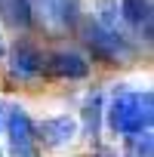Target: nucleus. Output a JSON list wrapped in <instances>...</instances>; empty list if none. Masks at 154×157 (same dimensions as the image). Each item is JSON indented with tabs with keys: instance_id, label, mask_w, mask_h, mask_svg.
<instances>
[{
	"instance_id": "f257e3e1",
	"label": "nucleus",
	"mask_w": 154,
	"mask_h": 157,
	"mask_svg": "<svg viewBox=\"0 0 154 157\" xmlns=\"http://www.w3.org/2000/svg\"><path fill=\"white\" fill-rule=\"evenodd\" d=\"M108 126L120 136L148 132L154 120V96L151 90H123L108 105Z\"/></svg>"
},
{
	"instance_id": "f03ea898",
	"label": "nucleus",
	"mask_w": 154,
	"mask_h": 157,
	"mask_svg": "<svg viewBox=\"0 0 154 157\" xmlns=\"http://www.w3.org/2000/svg\"><path fill=\"white\" fill-rule=\"evenodd\" d=\"M6 139H10V151L13 157H40V139H37V129L28 117V111L22 105H13L6 111Z\"/></svg>"
},
{
	"instance_id": "7ed1b4c3",
	"label": "nucleus",
	"mask_w": 154,
	"mask_h": 157,
	"mask_svg": "<svg viewBox=\"0 0 154 157\" xmlns=\"http://www.w3.org/2000/svg\"><path fill=\"white\" fill-rule=\"evenodd\" d=\"M83 43L93 49L96 59H105V62H126L133 56V46L126 43V37L117 34V31L102 28L96 19L83 25Z\"/></svg>"
},
{
	"instance_id": "20e7f679",
	"label": "nucleus",
	"mask_w": 154,
	"mask_h": 157,
	"mask_svg": "<svg viewBox=\"0 0 154 157\" xmlns=\"http://www.w3.org/2000/svg\"><path fill=\"white\" fill-rule=\"evenodd\" d=\"M43 71L52 77H62V80H83L90 74V62L80 52H71V49H56L43 59Z\"/></svg>"
},
{
	"instance_id": "39448f33",
	"label": "nucleus",
	"mask_w": 154,
	"mask_h": 157,
	"mask_svg": "<svg viewBox=\"0 0 154 157\" xmlns=\"http://www.w3.org/2000/svg\"><path fill=\"white\" fill-rule=\"evenodd\" d=\"M49 31H68L77 22V0H31Z\"/></svg>"
},
{
	"instance_id": "423d86ee",
	"label": "nucleus",
	"mask_w": 154,
	"mask_h": 157,
	"mask_svg": "<svg viewBox=\"0 0 154 157\" xmlns=\"http://www.w3.org/2000/svg\"><path fill=\"white\" fill-rule=\"evenodd\" d=\"M120 19L139 31L145 40H151V22H154V6H151V0H120Z\"/></svg>"
},
{
	"instance_id": "0eeeda50",
	"label": "nucleus",
	"mask_w": 154,
	"mask_h": 157,
	"mask_svg": "<svg viewBox=\"0 0 154 157\" xmlns=\"http://www.w3.org/2000/svg\"><path fill=\"white\" fill-rule=\"evenodd\" d=\"M10 71L22 80H31L43 71V56L31 46V43H16L10 49Z\"/></svg>"
},
{
	"instance_id": "6e6552de",
	"label": "nucleus",
	"mask_w": 154,
	"mask_h": 157,
	"mask_svg": "<svg viewBox=\"0 0 154 157\" xmlns=\"http://www.w3.org/2000/svg\"><path fill=\"white\" fill-rule=\"evenodd\" d=\"M34 129H37V139H43V145H52V148H62V145H68L77 136V123L71 117H65V114L62 117H49V120H43Z\"/></svg>"
},
{
	"instance_id": "1a4fd4ad",
	"label": "nucleus",
	"mask_w": 154,
	"mask_h": 157,
	"mask_svg": "<svg viewBox=\"0 0 154 157\" xmlns=\"http://www.w3.org/2000/svg\"><path fill=\"white\" fill-rule=\"evenodd\" d=\"M96 22L102 28L120 34V6H117V0H99V19Z\"/></svg>"
},
{
	"instance_id": "9d476101",
	"label": "nucleus",
	"mask_w": 154,
	"mask_h": 157,
	"mask_svg": "<svg viewBox=\"0 0 154 157\" xmlns=\"http://www.w3.org/2000/svg\"><path fill=\"white\" fill-rule=\"evenodd\" d=\"M99 111H102V99L93 96V99L87 102V114H83V117H87V129H90L93 136L99 132Z\"/></svg>"
},
{
	"instance_id": "9b49d317",
	"label": "nucleus",
	"mask_w": 154,
	"mask_h": 157,
	"mask_svg": "<svg viewBox=\"0 0 154 157\" xmlns=\"http://www.w3.org/2000/svg\"><path fill=\"white\" fill-rule=\"evenodd\" d=\"M10 10H13V19L19 25L31 22V0H10Z\"/></svg>"
},
{
	"instance_id": "f8f14e48",
	"label": "nucleus",
	"mask_w": 154,
	"mask_h": 157,
	"mask_svg": "<svg viewBox=\"0 0 154 157\" xmlns=\"http://www.w3.org/2000/svg\"><path fill=\"white\" fill-rule=\"evenodd\" d=\"M0 56H3V43H0Z\"/></svg>"
},
{
	"instance_id": "ddd939ff",
	"label": "nucleus",
	"mask_w": 154,
	"mask_h": 157,
	"mask_svg": "<svg viewBox=\"0 0 154 157\" xmlns=\"http://www.w3.org/2000/svg\"><path fill=\"white\" fill-rule=\"evenodd\" d=\"M0 123H3V117H0Z\"/></svg>"
}]
</instances>
